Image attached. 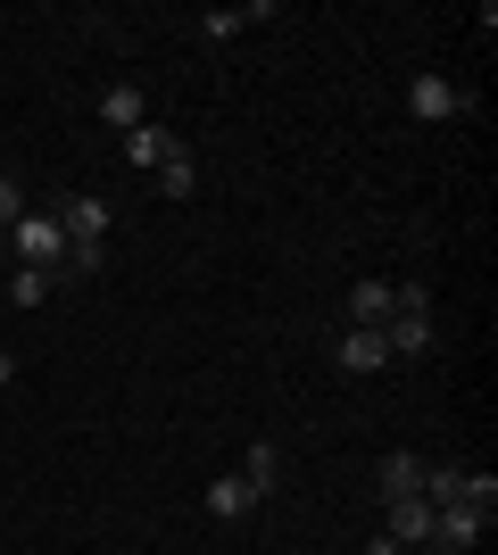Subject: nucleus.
Here are the masks:
<instances>
[{
    "label": "nucleus",
    "instance_id": "2",
    "mask_svg": "<svg viewBox=\"0 0 498 555\" xmlns=\"http://www.w3.org/2000/svg\"><path fill=\"white\" fill-rule=\"evenodd\" d=\"M50 216H59V232H67V249H100V241H108V224H117L100 191H75V199H59Z\"/></svg>",
    "mask_w": 498,
    "mask_h": 555
},
{
    "label": "nucleus",
    "instance_id": "9",
    "mask_svg": "<svg viewBox=\"0 0 498 555\" xmlns=\"http://www.w3.org/2000/svg\"><path fill=\"white\" fill-rule=\"evenodd\" d=\"M100 116H108L117 133H133V125H150V100H142V83H108V92H100Z\"/></svg>",
    "mask_w": 498,
    "mask_h": 555
},
{
    "label": "nucleus",
    "instance_id": "4",
    "mask_svg": "<svg viewBox=\"0 0 498 555\" xmlns=\"http://www.w3.org/2000/svg\"><path fill=\"white\" fill-rule=\"evenodd\" d=\"M432 340H440V332H432V307H399V315L382 324V348H391V365H399V357H432Z\"/></svg>",
    "mask_w": 498,
    "mask_h": 555
},
{
    "label": "nucleus",
    "instance_id": "1",
    "mask_svg": "<svg viewBox=\"0 0 498 555\" xmlns=\"http://www.w3.org/2000/svg\"><path fill=\"white\" fill-rule=\"evenodd\" d=\"M9 232H17V257H25V266H42V274L67 266V232H59V216H50V208H25Z\"/></svg>",
    "mask_w": 498,
    "mask_h": 555
},
{
    "label": "nucleus",
    "instance_id": "17",
    "mask_svg": "<svg viewBox=\"0 0 498 555\" xmlns=\"http://www.w3.org/2000/svg\"><path fill=\"white\" fill-rule=\"evenodd\" d=\"M366 555H407V547H399L391 531H374V547H366Z\"/></svg>",
    "mask_w": 498,
    "mask_h": 555
},
{
    "label": "nucleus",
    "instance_id": "15",
    "mask_svg": "<svg viewBox=\"0 0 498 555\" xmlns=\"http://www.w3.org/2000/svg\"><path fill=\"white\" fill-rule=\"evenodd\" d=\"M100 266H108V249H67V266H59V274H84V282H92Z\"/></svg>",
    "mask_w": 498,
    "mask_h": 555
},
{
    "label": "nucleus",
    "instance_id": "12",
    "mask_svg": "<svg viewBox=\"0 0 498 555\" xmlns=\"http://www.w3.org/2000/svg\"><path fill=\"white\" fill-rule=\"evenodd\" d=\"M250 506H258V498H250V481H241V473H225V481L208 489V514H216V522H241Z\"/></svg>",
    "mask_w": 498,
    "mask_h": 555
},
{
    "label": "nucleus",
    "instance_id": "3",
    "mask_svg": "<svg viewBox=\"0 0 498 555\" xmlns=\"http://www.w3.org/2000/svg\"><path fill=\"white\" fill-rule=\"evenodd\" d=\"M407 108L424 116V125H449V116L474 108V92H457L449 75H416V83H407Z\"/></svg>",
    "mask_w": 498,
    "mask_h": 555
},
{
    "label": "nucleus",
    "instance_id": "7",
    "mask_svg": "<svg viewBox=\"0 0 498 555\" xmlns=\"http://www.w3.org/2000/svg\"><path fill=\"white\" fill-rule=\"evenodd\" d=\"M391 315H399V282H357V291H349V324L382 332Z\"/></svg>",
    "mask_w": 498,
    "mask_h": 555
},
{
    "label": "nucleus",
    "instance_id": "14",
    "mask_svg": "<svg viewBox=\"0 0 498 555\" xmlns=\"http://www.w3.org/2000/svg\"><path fill=\"white\" fill-rule=\"evenodd\" d=\"M158 191H166V199H191V191H200V166H191V150L158 166Z\"/></svg>",
    "mask_w": 498,
    "mask_h": 555
},
{
    "label": "nucleus",
    "instance_id": "10",
    "mask_svg": "<svg viewBox=\"0 0 498 555\" xmlns=\"http://www.w3.org/2000/svg\"><path fill=\"white\" fill-rule=\"evenodd\" d=\"M341 365H349V373H382V365H391V348H382V332L349 324V332H341Z\"/></svg>",
    "mask_w": 498,
    "mask_h": 555
},
{
    "label": "nucleus",
    "instance_id": "13",
    "mask_svg": "<svg viewBox=\"0 0 498 555\" xmlns=\"http://www.w3.org/2000/svg\"><path fill=\"white\" fill-rule=\"evenodd\" d=\"M50 291H59V274H42V266H17V282H9V299H17V307H42Z\"/></svg>",
    "mask_w": 498,
    "mask_h": 555
},
{
    "label": "nucleus",
    "instance_id": "11",
    "mask_svg": "<svg viewBox=\"0 0 498 555\" xmlns=\"http://www.w3.org/2000/svg\"><path fill=\"white\" fill-rule=\"evenodd\" d=\"M241 481H250V498H274V481H283V448H250V456H241Z\"/></svg>",
    "mask_w": 498,
    "mask_h": 555
},
{
    "label": "nucleus",
    "instance_id": "5",
    "mask_svg": "<svg viewBox=\"0 0 498 555\" xmlns=\"http://www.w3.org/2000/svg\"><path fill=\"white\" fill-rule=\"evenodd\" d=\"M382 531L399 539L407 555L432 547V506H424V498H382Z\"/></svg>",
    "mask_w": 498,
    "mask_h": 555
},
{
    "label": "nucleus",
    "instance_id": "8",
    "mask_svg": "<svg viewBox=\"0 0 498 555\" xmlns=\"http://www.w3.org/2000/svg\"><path fill=\"white\" fill-rule=\"evenodd\" d=\"M374 481H382V498H416V489H424V456H407V448H391V456L374 464Z\"/></svg>",
    "mask_w": 498,
    "mask_h": 555
},
{
    "label": "nucleus",
    "instance_id": "16",
    "mask_svg": "<svg viewBox=\"0 0 498 555\" xmlns=\"http://www.w3.org/2000/svg\"><path fill=\"white\" fill-rule=\"evenodd\" d=\"M17 216H25V191H17V183H0V224H17Z\"/></svg>",
    "mask_w": 498,
    "mask_h": 555
},
{
    "label": "nucleus",
    "instance_id": "6",
    "mask_svg": "<svg viewBox=\"0 0 498 555\" xmlns=\"http://www.w3.org/2000/svg\"><path fill=\"white\" fill-rule=\"evenodd\" d=\"M166 158H183V141L166 133V125H133V133H125V166H142V175H158Z\"/></svg>",
    "mask_w": 498,
    "mask_h": 555
},
{
    "label": "nucleus",
    "instance_id": "18",
    "mask_svg": "<svg viewBox=\"0 0 498 555\" xmlns=\"http://www.w3.org/2000/svg\"><path fill=\"white\" fill-rule=\"evenodd\" d=\"M9 382H17V357H9V348H0V390H9Z\"/></svg>",
    "mask_w": 498,
    "mask_h": 555
}]
</instances>
